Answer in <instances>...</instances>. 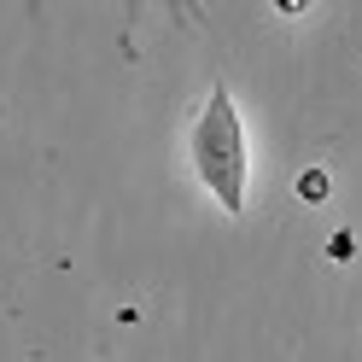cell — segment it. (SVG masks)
<instances>
[{"instance_id": "cell-2", "label": "cell", "mask_w": 362, "mask_h": 362, "mask_svg": "<svg viewBox=\"0 0 362 362\" xmlns=\"http://www.w3.org/2000/svg\"><path fill=\"white\" fill-rule=\"evenodd\" d=\"M170 6H181V12H187V18H193V6H187V0H170Z\"/></svg>"}, {"instance_id": "cell-1", "label": "cell", "mask_w": 362, "mask_h": 362, "mask_svg": "<svg viewBox=\"0 0 362 362\" xmlns=\"http://www.w3.org/2000/svg\"><path fill=\"white\" fill-rule=\"evenodd\" d=\"M193 170L199 181L216 193V205L228 216H245V129H240V111L228 88H211L205 111L193 123Z\"/></svg>"}]
</instances>
